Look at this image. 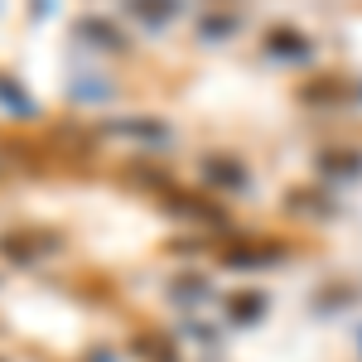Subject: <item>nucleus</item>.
Returning <instances> with one entry per match:
<instances>
[{
    "label": "nucleus",
    "instance_id": "20e7f679",
    "mask_svg": "<svg viewBox=\"0 0 362 362\" xmlns=\"http://www.w3.org/2000/svg\"><path fill=\"white\" fill-rule=\"evenodd\" d=\"M0 102H10V107H15V112H34V102H29V97H25V92H20V87H15V83H10V78H0Z\"/></svg>",
    "mask_w": 362,
    "mask_h": 362
},
{
    "label": "nucleus",
    "instance_id": "f03ea898",
    "mask_svg": "<svg viewBox=\"0 0 362 362\" xmlns=\"http://www.w3.org/2000/svg\"><path fill=\"white\" fill-rule=\"evenodd\" d=\"M29 232H10V237H0V256H10V261H34L39 247H58V242H25Z\"/></svg>",
    "mask_w": 362,
    "mask_h": 362
},
{
    "label": "nucleus",
    "instance_id": "39448f33",
    "mask_svg": "<svg viewBox=\"0 0 362 362\" xmlns=\"http://www.w3.org/2000/svg\"><path fill=\"white\" fill-rule=\"evenodd\" d=\"M136 348H150V353H145L150 362H174V348H169L165 338H136Z\"/></svg>",
    "mask_w": 362,
    "mask_h": 362
},
{
    "label": "nucleus",
    "instance_id": "f257e3e1",
    "mask_svg": "<svg viewBox=\"0 0 362 362\" xmlns=\"http://www.w3.org/2000/svg\"><path fill=\"white\" fill-rule=\"evenodd\" d=\"M266 44H271V54H280V58H309V54H314L309 39H305V34H295V29H271Z\"/></svg>",
    "mask_w": 362,
    "mask_h": 362
},
{
    "label": "nucleus",
    "instance_id": "7ed1b4c3",
    "mask_svg": "<svg viewBox=\"0 0 362 362\" xmlns=\"http://www.w3.org/2000/svg\"><path fill=\"white\" fill-rule=\"evenodd\" d=\"M227 155H213V160H208V179H218V184H227V189H242V184H247V169L242 165H223Z\"/></svg>",
    "mask_w": 362,
    "mask_h": 362
}]
</instances>
